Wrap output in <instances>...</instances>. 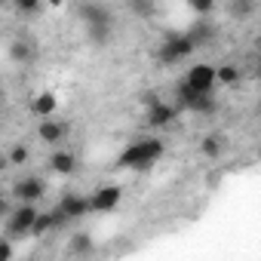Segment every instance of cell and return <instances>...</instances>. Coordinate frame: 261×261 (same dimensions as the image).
Listing matches in <instances>:
<instances>
[{
  "label": "cell",
  "instance_id": "cell-8",
  "mask_svg": "<svg viewBox=\"0 0 261 261\" xmlns=\"http://www.w3.org/2000/svg\"><path fill=\"white\" fill-rule=\"evenodd\" d=\"M120 200H123V188H117V185H98V188L89 194V206H92V212H98V215L114 212V209L120 206Z\"/></svg>",
  "mask_w": 261,
  "mask_h": 261
},
{
  "label": "cell",
  "instance_id": "cell-16",
  "mask_svg": "<svg viewBox=\"0 0 261 261\" xmlns=\"http://www.w3.org/2000/svg\"><path fill=\"white\" fill-rule=\"evenodd\" d=\"M215 111H218V101L212 92H197L188 105V114H200V117H212Z\"/></svg>",
  "mask_w": 261,
  "mask_h": 261
},
{
  "label": "cell",
  "instance_id": "cell-24",
  "mask_svg": "<svg viewBox=\"0 0 261 261\" xmlns=\"http://www.w3.org/2000/svg\"><path fill=\"white\" fill-rule=\"evenodd\" d=\"M13 10L19 16H37L43 10V0H13Z\"/></svg>",
  "mask_w": 261,
  "mask_h": 261
},
{
  "label": "cell",
  "instance_id": "cell-5",
  "mask_svg": "<svg viewBox=\"0 0 261 261\" xmlns=\"http://www.w3.org/2000/svg\"><path fill=\"white\" fill-rule=\"evenodd\" d=\"M181 83L191 86L194 92H215V86H218V83H215V65H209V62L191 65Z\"/></svg>",
  "mask_w": 261,
  "mask_h": 261
},
{
  "label": "cell",
  "instance_id": "cell-2",
  "mask_svg": "<svg viewBox=\"0 0 261 261\" xmlns=\"http://www.w3.org/2000/svg\"><path fill=\"white\" fill-rule=\"evenodd\" d=\"M194 40L188 37V31H169L166 37H163V43H160V53H157V59H160V65H178V62H185V59H191L194 56Z\"/></svg>",
  "mask_w": 261,
  "mask_h": 261
},
{
  "label": "cell",
  "instance_id": "cell-20",
  "mask_svg": "<svg viewBox=\"0 0 261 261\" xmlns=\"http://www.w3.org/2000/svg\"><path fill=\"white\" fill-rule=\"evenodd\" d=\"M200 154H203L206 160H218V157L224 154V139L215 136V133L203 136V142H200Z\"/></svg>",
  "mask_w": 261,
  "mask_h": 261
},
{
  "label": "cell",
  "instance_id": "cell-27",
  "mask_svg": "<svg viewBox=\"0 0 261 261\" xmlns=\"http://www.w3.org/2000/svg\"><path fill=\"white\" fill-rule=\"evenodd\" d=\"M10 209H13V200H10V194H4V191H0V218H7V215H10Z\"/></svg>",
  "mask_w": 261,
  "mask_h": 261
},
{
  "label": "cell",
  "instance_id": "cell-1",
  "mask_svg": "<svg viewBox=\"0 0 261 261\" xmlns=\"http://www.w3.org/2000/svg\"><path fill=\"white\" fill-rule=\"evenodd\" d=\"M166 154V142L157 139V136H142L136 139L133 145H126L117 157V166L120 169H129V172H148L151 166L160 163V157Z\"/></svg>",
  "mask_w": 261,
  "mask_h": 261
},
{
  "label": "cell",
  "instance_id": "cell-11",
  "mask_svg": "<svg viewBox=\"0 0 261 261\" xmlns=\"http://www.w3.org/2000/svg\"><path fill=\"white\" fill-rule=\"evenodd\" d=\"M215 22L212 19H194L191 28H188V37L194 40V46H203V43H212L215 40Z\"/></svg>",
  "mask_w": 261,
  "mask_h": 261
},
{
  "label": "cell",
  "instance_id": "cell-6",
  "mask_svg": "<svg viewBox=\"0 0 261 261\" xmlns=\"http://www.w3.org/2000/svg\"><path fill=\"white\" fill-rule=\"evenodd\" d=\"M56 212H62L68 221H80V218L92 215V206H89V197H83V194H77V191H65V194L59 197Z\"/></svg>",
  "mask_w": 261,
  "mask_h": 261
},
{
  "label": "cell",
  "instance_id": "cell-25",
  "mask_svg": "<svg viewBox=\"0 0 261 261\" xmlns=\"http://www.w3.org/2000/svg\"><path fill=\"white\" fill-rule=\"evenodd\" d=\"M28 160H31V151H28L25 145H13L10 154H7V163H10V166H25Z\"/></svg>",
  "mask_w": 261,
  "mask_h": 261
},
{
  "label": "cell",
  "instance_id": "cell-7",
  "mask_svg": "<svg viewBox=\"0 0 261 261\" xmlns=\"http://www.w3.org/2000/svg\"><path fill=\"white\" fill-rule=\"evenodd\" d=\"M68 133H71V126L65 120H56V117H40V123H37V139L43 145H49V148L65 145Z\"/></svg>",
  "mask_w": 261,
  "mask_h": 261
},
{
  "label": "cell",
  "instance_id": "cell-26",
  "mask_svg": "<svg viewBox=\"0 0 261 261\" xmlns=\"http://www.w3.org/2000/svg\"><path fill=\"white\" fill-rule=\"evenodd\" d=\"M13 255H16V246L10 240H0V261H10Z\"/></svg>",
  "mask_w": 261,
  "mask_h": 261
},
{
  "label": "cell",
  "instance_id": "cell-4",
  "mask_svg": "<svg viewBox=\"0 0 261 261\" xmlns=\"http://www.w3.org/2000/svg\"><path fill=\"white\" fill-rule=\"evenodd\" d=\"M178 108H175V101H163V98H157V101H151L148 108H145V123L151 126V129H166V126H172L175 120H178Z\"/></svg>",
  "mask_w": 261,
  "mask_h": 261
},
{
  "label": "cell",
  "instance_id": "cell-22",
  "mask_svg": "<svg viewBox=\"0 0 261 261\" xmlns=\"http://www.w3.org/2000/svg\"><path fill=\"white\" fill-rule=\"evenodd\" d=\"M129 10H133L139 19H154L157 16V4H154V0H129Z\"/></svg>",
  "mask_w": 261,
  "mask_h": 261
},
{
  "label": "cell",
  "instance_id": "cell-10",
  "mask_svg": "<svg viewBox=\"0 0 261 261\" xmlns=\"http://www.w3.org/2000/svg\"><path fill=\"white\" fill-rule=\"evenodd\" d=\"M49 169L56 172V175H62V178H68V175H74L77 172V166H80V160H77V154L74 151H68L65 145H59L53 154H49Z\"/></svg>",
  "mask_w": 261,
  "mask_h": 261
},
{
  "label": "cell",
  "instance_id": "cell-19",
  "mask_svg": "<svg viewBox=\"0 0 261 261\" xmlns=\"http://www.w3.org/2000/svg\"><path fill=\"white\" fill-rule=\"evenodd\" d=\"M111 34H114V25H111V22H101V25H86V40H89L92 46H108Z\"/></svg>",
  "mask_w": 261,
  "mask_h": 261
},
{
  "label": "cell",
  "instance_id": "cell-9",
  "mask_svg": "<svg viewBox=\"0 0 261 261\" xmlns=\"http://www.w3.org/2000/svg\"><path fill=\"white\" fill-rule=\"evenodd\" d=\"M43 194H46V181L40 175H25L13 185V197L19 203H40Z\"/></svg>",
  "mask_w": 261,
  "mask_h": 261
},
{
  "label": "cell",
  "instance_id": "cell-18",
  "mask_svg": "<svg viewBox=\"0 0 261 261\" xmlns=\"http://www.w3.org/2000/svg\"><path fill=\"white\" fill-rule=\"evenodd\" d=\"M92 249H95V243L86 230H77V233L68 237V252L71 255H92Z\"/></svg>",
  "mask_w": 261,
  "mask_h": 261
},
{
  "label": "cell",
  "instance_id": "cell-17",
  "mask_svg": "<svg viewBox=\"0 0 261 261\" xmlns=\"http://www.w3.org/2000/svg\"><path fill=\"white\" fill-rule=\"evenodd\" d=\"M53 230H59V221H56V212L49 209V212H37V218H34L28 237H46V233H53Z\"/></svg>",
  "mask_w": 261,
  "mask_h": 261
},
{
  "label": "cell",
  "instance_id": "cell-29",
  "mask_svg": "<svg viewBox=\"0 0 261 261\" xmlns=\"http://www.w3.org/2000/svg\"><path fill=\"white\" fill-rule=\"evenodd\" d=\"M0 101H4V86H0Z\"/></svg>",
  "mask_w": 261,
  "mask_h": 261
},
{
  "label": "cell",
  "instance_id": "cell-15",
  "mask_svg": "<svg viewBox=\"0 0 261 261\" xmlns=\"http://www.w3.org/2000/svg\"><path fill=\"white\" fill-rule=\"evenodd\" d=\"M240 80H243V68L240 65H233V62L215 65V83L218 86H237Z\"/></svg>",
  "mask_w": 261,
  "mask_h": 261
},
{
  "label": "cell",
  "instance_id": "cell-14",
  "mask_svg": "<svg viewBox=\"0 0 261 261\" xmlns=\"http://www.w3.org/2000/svg\"><path fill=\"white\" fill-rule=\"evenodd\" d=\"M59 111V98L49 92V89H43V92H37L34 98H31V114L34 117H53Z\"/></svg>",
  "mask_w": 261,
  "mask_h": 261
},
{
  "label": "cell",
  "instance_id": "cell-12",
  "mask_svg": "<svg viewBox=\"0 0 261 261\" xmlns=\"http://www.w3.org/2000/svg\"><path fill=\"white\" fill-rule=\"evenodd\" d=\"M10 59H13L16 65H31V62L37 59V46H34L28 37H16V40L10 43Z\"/></svg>",
  "mask_w": 261,
  "mask_h": 261
},
{
  "label": "cell",
  "instance_id": "cell-3",
  "mask_svg": "<svg viewBox=\"0 0 261 261\" xmlns=\"http://www.w3.org/2000/svg\"><path fill=\"white\" fill-rule=\"evenodd\" d=\"M37 212H40L37 203H19L16 209H10V215H7V233L10 237H28Z\"/></svg>",
  "mask_w": 261,
  "mask_h": 261
},
{
  "label": "cell",
  "instance_id": "cell-23",
  "mask_svg": "<svg viewBox=\"0 0 261 261\" xmlns=\"http://www.w3.org/2000/svg\"><path fill=\"white\" fill-rule=\"evenodd\" d=\"M188 7L197 19H212L215 13V0H188Z\"/></svg>",
  "mask_w": 261,
  "mask_h": 261
},
{
  "label": "cell",
  "instance_id": "cell-21",
  "mask_svg": "<svg viewBox=\"0 0 261 261\" xmlns=\"http://www.w3.org/2000/svg\"><path fill=\"white\" fill-rule=\"evenodd\" d=\"M255 10H258V4H255V0H230V7H227V13H230L237 22H246V19H252V16H255Z\"/></svg>",
  "mask_w": 261,
  "mask_h": 261
},
{
  "label": "cell",
  "instance_id": "cell-28",
  "mask_svg": "<svg viewBox=\"0 0 261 261\" xmlns=\"http://www.w3.org/2000/svg\"><path fill=\"white\" fill-rule=\"evenodd\" d=\"M53 7H65V4H71V0H49Z\"/></svg>",
  "mask_w": 261,
  "mask_h": 261
},
{
  "label": "cell",
  "instance_id": "cell-13",
  "mask_svg": "<svg viewBox=\"0 0 261 261\" xmlns=\"http://www.w3.org/2000/svg\"><path fill=\"white\" fill-rule=\"evenodd\" d=\"M80 19H83V25H101V22L114 25V16H111V10L105 4H83L80 7Z\"/></svg>",
  "mask_w": 261,
  "mask_h": 261
}]
</instances>
